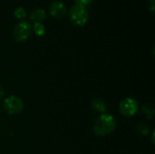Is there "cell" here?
<instances>
[{
    "mask_svg": "<svg viewBox=\"0 0 155 154\" xmlns=\"http://www.w3.org/2000/svg\"><path fill=\"white\" fill-rule=\"evenodd\" d=\"M33 30L35 33V34L39 36H43L45 33V26L42 23H35L33 25Z\"/></svg>",
    "mask_w": 155,
    "mask_h": 154,
    "instance_id": "cell-9",
    "label": "cell"
},
{
    "mask_svg": "<svg viewBox=\"0 0 155 154\" xmlns=\"http://www.w3.org/2000/svg\"><path fill=\"white\" fill-rule=\"evenodd\" d=\"M149 5H150V11L153 13V11H154V0H150Z\"/></svg>",
    "mask_w": 155,
    "mask_h": 154,
    "instance_id": "cell-14",
    "label": "cell"
},
{
    "mask_svg": "<svg viewBox=\"0 0 155 154\" xmlns=\"http://www.w3.org/2000/svg\"><path fill=\"white\" fill-rule=\"evenodd\" d=\"M137 132L143 135H146L149 133V127H147L144 123H140L137 126Z\"/></svg>",
    "mask_w": 155,
    "mask_h": 154,
    "instance_id": "cell-11",
    "label": "cell"
},
{
    "mask_svg": "<svg viewBox=\"0 0 155 154\" xmlns=\"http://www.w3.org/2000/svg\"><path fill=\"white\" fill-rule=\"evenodd\" d=\"M3 106L5 112L9 114H16L23 111L24 102L21 98L15 95H11L4 100Z\"/></svg>",
    "mask_w": 155,
    "mask_h": 154,
    "instance_id": "cell-3",
    "label": "cell"
},
{
    "mask_svg": "<svg viewBox=\"0 0 155 154\" xmlns=\"http://www.w3.org/2000/svg\"><path fill=\"white\" fill-rule=\"evenodd\" d=\"M94 133L97 136H106L116 129V121L109 113H103L94 123Z\"/></svg>",
    "mask_w": 155,
    "mask_h": 154,
    "instance_id": "cell-1",
    "label": "cell"
},
{
    "mask_svg": "<svg viewBox=\"0 0 155 154\" xmlns=\"http://www.w3.org/2000/svg\"><path fill=\"white\" fill-rule=\"evenodd\" d=\"M49 13L55 19H61L66 14V7L61 1H54L49 5Z\"/></svg>",
    "mask_w": 155,
    "mask_h": 154,
    "instance_id": "cell-6",
    "label": "cell"
},
{
    "mask_svg": "<svg viewBox=\"0 0 155 154\" xmlns=\"http://www.w3.org/2000/svg\"><path fill=\"white\" fill-rule=\"evenodd\" d=\"M74 1H75L76 5H83L85 7H86V5H90L93 2V0H74Z\"/></svg>",
    "mask_w": 155,
    "mask_h": 154,
    "instance_id": "cell-13",
    "label": "cell"
},
{
    "mask_svg": "<svg viewBox=\"0 0 155 154\" xmlns=\"http://www.w3.org/2000/svg\"><path fill=\"white\" fill-rule=\"evenodd\" d=\"M69 16L73 24L78 26L84 25L89 19V14L87 8L80 5H74L71 7L69 12Z\"/></svg>",
    "mask_w": 155,
    "mask_h": 154,
    "instance_id": "cell-2",
    "label": "cell"
},
{
    "mask_svg": "<svg viewBox=\"0 0 155 154\" xmlns=\"http://www.w3.org/2000/svg\"><path fill=\"white\" fill-rule=\"evenodd\" d=\"M3 96H4V90H3L2 86H0V100L3 98Z\"/></svg>",
    "mask_w": 155,
    "mask_h": 154,
    "instance_id": "cell-15",
    "label": "cell"
},
{
    "mask_svg": "<svg viewBox=\"0 0 155 154\" xmlns=\"http://www.w3.org/2000/svg\"><path fill=\"white\" fill-rule=\"evenodd\" d=\"M31 34H32L31 25L26 21H22L15 26L13 36L15 40L18 42H24L30 37Z\"/></svg>",
    "mask_w": 155,
    "mask_h": 154,
    "instance_id": "cell-5",
    "label": "cell"
},
{
    "mask_svg": "<svg viewBox=\"0 0 155 154\" xmlns=\"http://www.w3.org/2000/svg\"><path fill=\"white\" fill-rule=\"evenodd\" d=\"M92 108L94 109V111L97 113H104L106 109V105L104 101L102 100L101 98H94L92 101Z\"/></svg>",
    "mask_w": 155,
    "mask_h": 154,
    "instance_id": "cell-8",
    "label": "cell"
},
{
    "mask_svg": "<svg viewBox=\"0 0 155 154\" xmlns=\"http://www.w3.org/2000/svg\"><path fill=\"white\" fill-rule=\"evenodd\" d=\"M45 16H46V13L44 9L36 8L34 11H32L30 15V19L35 23H41L42 21L45 20Z\"/></svg>",
    "mask_w": 155,
    "mask_h": 154,
    "instance_id": "cell-7",
    "label": "cell"
},
{
    "mask_svg": "<svg viewBox=\"0 0 155 154\" xmlns=\"http://www.w3.org/2000/svg\"><path fill=\"white\" fill-rule=\"evenodd\" d=\"M119 110L124 116L132 117L137 113L139 110V103L135 99L127 97L120 103Z\"/></svg>",
    "mask_w": 155,
    "mask_h": 154,
    "instance_id": "cell-4",
    "label": "cell"
},
{
    "mask_svg": "<svg viewBox=\"0 0 155 154\" xmlns=\"http://www.w3.org/2000/svg\"><path fill=\"white\" fill-rule=\"evenodd\" d=\"M143 113L145 114V116L147 117V118H153V113H154V112H153V109L152 108V107H149V106H143Z\"/></svg>",
    "mask_w": 155,
    "mask_h": 154,
    "instance_id": "cell-12",
    "label": "cell"
},
{
    "mask_svg": "<svg viewBox=\"0 0 155 154\" xmlns=\"http://www.w3.org/2000/svg\"><path fill=\"white\" fill-rule=\"evenodd\" d=\"M14 15L17 18V19H22L25 16L26 13H25V9L24 7H17L15 12H14Z\"/></svg>",
    "mask_w": 155,
    "mask_h": 154,
    "instance_id": "cell-10",
    "label": "cell"
}]
</instances>
